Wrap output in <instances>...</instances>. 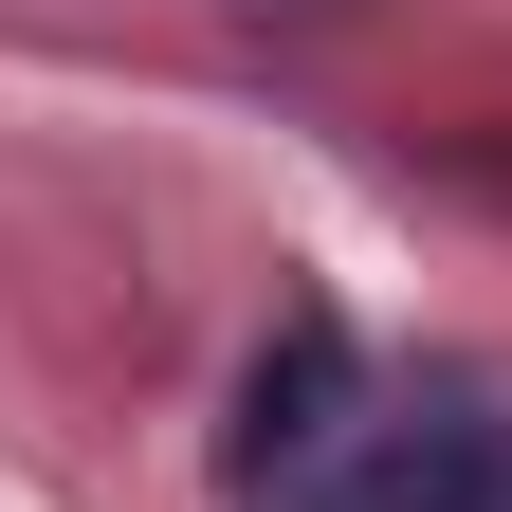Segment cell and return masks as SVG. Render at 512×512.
Returning <instances> with one entry per match:
<instances>
[{
	"instance_id": "cell-1",
	"label": "cell",
	"mask_w": 512,
	"mask_h": 512,
	"mask_svg": "<svg viewBox=\"0 0 512 512\" xmlns=\"http://www.w3.org/2000/svg\"><path fill=\"white\" fill-rule=\"evenodd\" d=\"M311 512H512V439L476 403H384V421H348V458L311 476Z\"/></svg>"
},
{
	"instance_id": "cell-2",
	"label": "cell",
	"mask_w": 512,
	"mask_h": 512,
	"mask_svg": "<svg viewBox=\"0 0 512 512\" xmlns=\"http://www.w3.org/2000/svg\"><path fill=\"white\" fill-rule=\"evenodd\" d=\"M330 458H348V330L293 311V348L256 366V403H238V476H330Z\"/></svg>"
}]
</instances>
